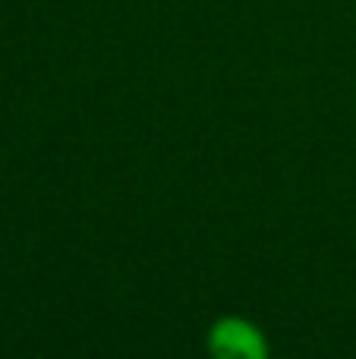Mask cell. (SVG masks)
Masks as SVG:
<instances>
[{"mask_svg":"<svg viewBox=\"0 0 356 359\" xmlns=\"http://www.w3.org/2000/svg\"><path fill=\"white\" fill-rule=\"evenodd\" d=\"M208 353L212 359H268V344L252 322L227 316L208 331Z\"/></svg>","mask_w":356,"mask_h":359,"instance_id":"obj_1","label":"cell"}]
</instances>
